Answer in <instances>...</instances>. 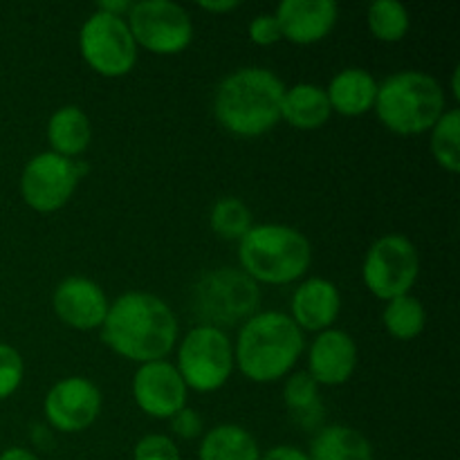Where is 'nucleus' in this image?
I'll return each instance as SVG.
<instances>
[{
  "mask_svg": "<svg viewBox=\"0 0 460 460\" xmlns=\"http://www.w3.org/2000/svg\"><path fill=\"white\" fill-rule=\"evenodd\" d=\"M102 340L112 353L130 362H160L178 341V319L160 296L126 292L108 305Z\"/></svg>",
  "mask_w": 460,
  "mask_h": 460,
  "instance_id": "nucleus-1",
  "label": "nucleus"
},
{
  "mask_svg": "<svg viewBox=\"0 0 460 460\" xmlns=\"http://www.w3.org/2000/svg\"><path fill=\"white\" fill-rule=\"evenodd\" d=\"M283 93V81L268 67H238L216 88V119L238 137H259L281 119Z\"/></svg>",
  "mask_w": 460,
  "mask_h": 460,
  "instance_id": "nucleus-2",
  "label": "nucleus"
},
{
  "mask_svg": "<svg viewBox=\"0 0 460 460\" xmlns=\"http://www.w3.org/2000/svg\"><path fill=\"white\" fill-rule=\"evenodd\" d=\"M304 332L290 314L265 310L247 319L238 331L234 364L259 385L286 377L304 353Z\"/></svg>",
  "mask_w": 460,
  "mask_h": 460,
  "instance_id": "nucleus-3",
  "label": "nucleus"
},
{
  "mask_svg": "<svg viewBox=\"0 0 460 460\" xmlns=\"http://www.w3.org/2000/svg\"><path fill=\"white\" fill-rule=\"evenodd\" d=\"M313 261L310 241L290 225H254L238 241V263L256 283L286 286L308 272Z\"/></svg>",
  "mask_w": 460,
  "mask_h": 460,
  "instance_id": "nucleus-4",
  "label": "nucleus"
},
{
  "mask_svg": "<svg viewBox=\"0 0 460 460\" xmlns=\"http://www.w3.org/2000/svg\"><path fill=\"white\" fill-rule=\"evenodd\" d=\"M377 119L395 135H420L445 112V93L431 75L402 70L377 84Z\"/></svg>",
  "mask_w": 460,
  "mask_h": 460,
  "instance_id": "nucleus-5",
  "label": "nucleus"
},
{
  "mask_svg": "<svg viewBox=\"0 0 460 460\" xmlns=\"http://www.w3.org/2000/svg\"><path fill=\"white\" fill-rule=\"evenodd\" d=\"M261 304L259 283L241 268L207 272L193 290V308L205 326L223 328L245 323Z\"/></svg>",
  "mask_w": 460,
  "mask_h": 460,
  "instance_id": "nucleus-6",
  "label": "nucleus"
},
{
  "mask_svg": "<svg viewBox=\"0 0 460 460\" xmlns=\"http://www.w3.org/2000/svg\"><path fill=\"white\" fill-rule=\"evenodd\" d=\"M234 367V346L223 328L200 323L180 341L175 368L187 389L214 394L227 385Z\"/></svg>",
  "mask_w": 460,
  "mask_h": 460,
  "instance_id": "nucleus-7",
  "label": "nucleus"
},
{
  "mask_svg": "<svg viewBox=\"0 0 460 460\" xmlns=\"http://www.w3.org/2000/svg\"><path fill=\"white\" fill-rule=\"evenodd\" d=\"M420 274V256L416 245L402 234H386L377 238L367 252L362 265L364 286L377 299L391 301L409 295Z\"/></svg>",
  "mask_w": 460,
  "mask_h": 460,
  "instance_id": "nucleus-8",
  "label": "nucleus"
},
{
  "mask_svg": "<svg viewBox=\"0 0 460 460\" xmlns=\"http://www.w3.org/2000/svg\"><path fill=\"white\" fill-rule=\"evenodd\" d=\"M126 22L135 45H142L144 49L160 57L184 52L193 40L191 16L182 4L171 0L133 3Z\"/></svg>",
  "mask_w": 460,
  "mask_h": 460,
  "instance_id": "nucleus-9",
  "label": "nucleus"
},
{
  "mask_svg": "<svg viewBox=\"0 0 460 460\" xmlns=\"http://www.w3.org/2000/svg\"><path fill=\"white\" fill-rule=\"evenodd\" d=\"M79 49L84 61L97 75L117 79L126 76L137 63V45L126 18L94 12L79 31Z\"/></svg>",
  "mask_w": 460,
  "mask_h": 460,
  "instance_id": "nucleus-10",
  "label": "nucleus"
},
{
  "mask_svg": "<svg viewBox=\"0 0 460 460\" xmlns=\"http://www.w3.org/2000/svg\"><path fill=\"white\" fill-rule=\"evenodd\" d=\"M84 173V166L70 157L57 155L52 151L39 153L22 169L21 196L34 211L52 214L70 202Z\"/></svg>",
  "mask_w": 460,
  "mask_h": 460,
  "instance_id": "nucleus-11",
  "label": "nucleus"
},
{
  "mask_svg": "<svg viewBox=\"0 0 460 460\" xmlns=\"http://www.w3.org/2000/svg\"><path fill=\"white\" fill-rule=\"evenodd\" d=\"M43 411L52 429L79 434L88 429L102 413V391L88 377H66L48 391Z\"/></svg>",
  "mask_w": 460,
  "mask_h": 460,
  "instance_id": "nucleus-12",
  "label": "nucleus"
},
{
  "mask_svg": "<svg viewBox=\"0 0 460 460\" xmlns=\"http://www.w3.org/2000/svg\"><path fill=\"white\" fill-rule=\"evenodd\" d=\"M187 385L178 368L166 359L148 362L135 371L133 398L146 416L171 420L180 409L187 407Z\"/></svg>",
  "mask_w": 460,
  "mask_h": 460,
  "instance_id": "nucleus-13",
  "label": "nucleus"
},
{
  "mask_svg": "<svg viewBox=\"0 0 460 460\" xmlns=\"http://www.w3.org/2000/svg\"><path fill=\"white\" fill-rule=\"evenodd\" d=\"M52 305L57 317L75 331L102 328L108 314V296L99 283L85 277H67L54 290Z\"/></svg>",
  "mask_w": 460,
  "mask_h": 460,
  "instance_id": "nucleus-14",
  "label": "nucleus"
},
{
  "mask_svg": "<svg viewBox=\"0 0 460 460\" xmlns=\"http://www.w3.org/2000/svg\"><path fill=\"white\" fill-rule=\"evenodd\" d=\"M358 368V344L340 328L319 332L308 350V373L319 386H340Z\"/></svg>",
  "mask_w": 460,
  "mask_h": 460,
  "instance_id": "nucleus-15",
  "label": "nucleus"
},
{
  "mask_svg": "<svg viewBox=\"0 0 460 460\" xmlns=\"http://www.w3.org/2000/svg\"><path fill=\"white\" fill-rule=\"evenodd\" d=\"M340 9L332 0H283L274 12L281 36L295 45H313L335 27Z\"/></svg>",
  "mask_w": 460,
  "mask_h": 460,
  "instance_id": "nucleus-16",
  "label": "nucleus"
},
{
  "mask_svg": "<svg viewBox=\"0 0 460 460\" xmlns=\"http://www.w3.org/2000/svg\"><path fill=\"white\" fill-rule=\"evenodd\" d=\"M290 313V319L301 331H328L341 313L340 288L332 281H328V279H308L292 295Z\"/></svg>",
  "mask_w": 460,
  "mask_h": 460,
  "instance_id": "nucleus-17",
  "label": "nucleus"
},
{
  "mask_svg": "<svg viewBox=\"0 0 460 460\" xmlns=\"http://www.w3.org/2000/svg\"><path fill=\"white\" fill-rule=\"evenodd\" d=\"M328 102L335 112L344 117L367 115L376 106L377 81L364 67H346L337 72L326 88Z\"/></svg>",
  "mask_w": 460,
  "mask_h": 460,
  "instance_id": "nucleus-18",
  "label": "nucleus"
},
{
  "mask_svg": "<svg viewBox=\"0 0 460 460\" xmlns=\"http://www.w3.org/2000/svg\"><path fill=\"white\" fill-rule=\"evenodd\" d=\"M332 108L326 88L314 84H296L286 88L281 102V119L296 130H317L331 119Z\"/></svg>",
  "mask_w": 460,
  "mask_h": 460,
  "instance_id": "nucleus-19",
  "label": "nucleus"
},
{
  "mask_svg": "<svg viewBox=\"0 0 460 460\" xmlns=\"http://www.w3.org/2000/svg\"><path fill=\"white\" fill-rule=\"evenodd\" d=\"M310 460H373V445L349 425H328L310 443Z\"/></svg>",
  "mask_w": 460,
  "mask_h": 460,
  "instance_id": "nucleus-20",
  "label": "nucleus"
},
{
  "mask_svg": "<svg viewBox=\"0 0 460 460\" xmlns=\"http://www.w3.org/2000/svg\"><path fill=\"white\" fill-rule=\"evenodd\" d=\"M93 137V126L88 115L79 106H63L49 117L48 139L52 153L63 157H75L88 148Z\"/></svg>",
  "mask_w": 460,
  "mask_h": 460,
  "instance_id": "nucleus-21",
  "label": "nucleus"
},
{
  "mask_svg": "<svg viewBox=\"0 0 460 460\" xmlns=\"http://www.w3.org/2000/svg\"><path fill=\"white\" fill-rule=\"evenodd\" d=\"M198 460H261V449L245 427L218 425L202 434Z\"/></svg>",
  "mask_w": 460,
  "mask_h": 460,
  "instance_id": "nucleus-22",
  "label": "nucleus"
},
{
  "mask_svg": "<svg viewBox=\"0 0 460 460\" xmlns=\"http://www.w3.org/2000/svg\"><path fill=\"white\" fill-rule=\"evenodd\" d=\"M283 402L304 427H313L323 413L319 385L310 377L308 371H296L288 377L283 386Z\"/></svg>",
  "mask_w": 460,
  "mask_h": 460,
  "instance_id": "nucleus-23",
  "label": "nucleus"
},
{
  "mask_svg": "<svg viewBox=\"0 0 460 460\" xmlns=\"http://www.w3.org/2000/svg\"><path fill=\"white\" fill-rule=\"evenodd\" d=\"M382 322H385V328L389 331V335H394L395 340H416V337L425 331V305L420 304V299H416V296L411 295L395 296V299L386 301Z\"/></svg>",
  "mask_w": 460,
  "mask_h": 460,
  "instance_id": "nucleus-24",
  "label": "nucleus"
},
{
  "mask_svg": "<svg viewBox=\"0 0 460 460\" xmlns=\"http://www.w3.org/2000/svg\"><path fill=\"white\" fill-rule=\"evenodd\" d=\"M411 27L407 7L398 0H376L368 7V30L382 43H398Z\"/></svg>",
  "mask_w": 460,
  "mask_h": 460,
  "instance_id": "nucleus-25",
  "label": "nucleus"
},
{
  "mask_svg": "<svg viewBox=\"0 0 460 460\" xmlns=\"http://www.w3.org/2000/svg\"><path fill=\"white\" fill-rule=\"evenodd\" d=\"M460 111L452 108L445 111L443 117L431 128V153L438 166L449 173L460 171Z\"/></svg>",
  "mask_w": 460,
  "mask_h": 460,
  "instance_id": "nucleus-26",
  "label": "nucleus"
},
{
  "mask_svg": "<svg viewBox=\"0 0 460 460\" xmlns=\"http://www.w3.org/2000/svg\"><path fill=\"white\" fill-rule=\"evenodd\" d=\"M209 225L214 234L223 241H241L254 225H252V211L238 198H220L209 214Z\"/></svg>",
  "mask_w": 460,
  "mask_h": 460,
  "instance_id": "nucleus-27",
  "label": "nucleus"
},
{
  "mask_svg": "<svg viewBox=\"0 0 460 460\" xmlns=\"http://www.w3.org/2000/svg\"><path fill=\"white\" fill-rule=\"evenodd\" d=\"M22 373H25V364H22L21 353L0 341V400H7L9 395L16 394L22 382Z\"/></svg>",
  "mask_w": 460,
  "mask_h": 460,
  "instance_id": "nucleus-28",
  "label": "nucleus"
},
{
  "mask_svg": "<svg viewBox=\"0 0 460 460\" xmlns=\"http://www.w3.org/2000/svg\"><path fill=\"white\" fill-rule=\"evenodd\" d=\"M133 460H182L178 445L164 434H148L135 445Z\"/></svg>",
  "mask_w": 460,
  "mask_h": 460,
  "instance_id": "nucleus-29",
  "label": "nucleus"
},
{
  "mask_svg": "<svg viewBox=\"0 0 460 460\" xmlns=\"http://www.w3.org/2000/svg\"><path fill=\"white\" fill-rule=\"evenodd\" d=\"M171 431L182 440L200 438L202 431H205V422H202L200 413H198L196 409L184 407L171 418Z\"/></svg>",
  "mask_w": 460,
  "mask_h": 460,
  "instance_id": "nucleus-30",
  "label": "nucleus"
},
{
  "mask_svg": "<svg viewBox=\"0 0 460 460\" xmlns=\"http://www.w3.org/2000/svg\"><path fill=\"white\" fill-rule=\"evenodd\" d=\"M250 39L252 43L261 45V48H268V45L279 43V40L283 39L281 27H279L274 13H259V16L250 22Z\"/></svg>",
  "mask_w": 460,
  "mask_h": 460,
  "instance_id": "nucleus-31",
  "label": "nucleus"
},
{
  "mask_svg": "<svg viewBox=\"0 0 460 460\" xmlns=\"http://www.w3.org/2000/svg\"><path fill=\"white\" fill-rule=\"evenodd\" d=\"M261 460H310L308 454L301 452L295 445H279V447L268 449L265 454H261Z\"/></svg>",
  "mask_w": 460,
  "mask_h": 460,
  "instance_id": "nucleus-32",
  "label": "nucleus"
},
{
  "mask_svg": "<svg viewBox=\"0 0 460 460\" xmlns=\"http://www.w3.org/2000/svg\"><path fill=\"white\" fill-rule=\"evenodd\" d=\"M130 7H133V3H128V0H103V3L97 4V12L111 13V16L117 18H126Z\"/></svg>",
  "mask_w": 460,
  "mask_h": 460,
  "instance_id": "nucleus-33",
  "label": "nucleus"
},
{
  "mask_svg": "<svg viewBox=\"0 0 460 460\" xmlns=\"http://www.w3.org/2000/svg\"><path fill=\"white\" fill-rule=\"evenodd\" d=\"M238 7H241V3H238V0H218V3L209 0V3H200V9H205V12H209V13H227V12H232V9H238Z\"/></svg>",
  "mask_w": 460,
  "mask_h": 460,
  "instance_id": "nucleus-34",
  "label": "nucleus"
},
{
  "mask_svg": "<svg viewBox=\"0 0 460 460\" xmlns=\"http://www.w3.org/2000/svg\"><path fill=\"white\" fill-rule=\"evenodd\" d=\"M0 460H39V456H36V454H31L30 449L9 447L0 454Z\"/></svg>",
  "mask_w": 460,
  "mask_h": 460,
  "instance_id": "nucleus-35",
  "label": "nucleus"
},
{
  "mask_svg": "<svg viewBox=\"0 0 460 460\" xmlns=\"http://www.w3.org/2000/svg\"><path fill=\"white\" fill-rule=\"evenodd\" d=\"M458 75H460V70L456 67V70H454V79H452V93H454V97L456 99H460V88H458Z\"/></svg>",
  "mask_w": 460,
  "mask_h": 460,
  "instance_id": "nucleus-36",
  "label": "nucleus"
}]
</instances>
